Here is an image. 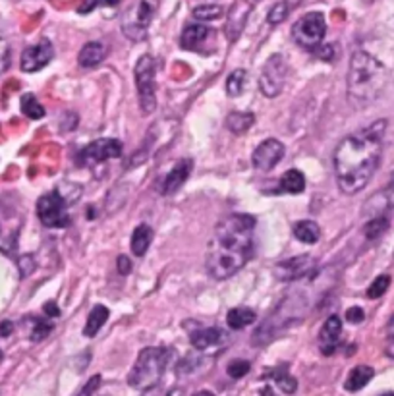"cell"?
Listing matches in <instances>:
<instances>
[{
  "instance_id": "6da1fadb",
  "label": "cell",
  "mask_w": 394,
  "mask_h": 396,
  "mask_svg": "<svg viewBox=\"0 0 394 396\" xmlns=\"http://www.w3.org/2000/svg\"><path fill=\"white\" fill-rule=\"evenodd\" d=\"M387 120H379L360 132L346 135L334 151V174L344 194L362 192L377 172L383 157V135Z\"/></svg>"
},
{
  "instance_id": "7a4b0ae2",
  "label": "cell",
  "mask_w": 394,
  "mask_h": 396,
  "mask_svg": "<svg viewBox=\"0 0 394 396\" xmlns=\"http://www.w3.org/2000/svg\"><path fill=\"white\" fill-rule=\"evenodd\" d=\"M255 223L253 215L232 213L215 226L205 259L207 273L212 278L224 280L248 265L253 255Z\"/></svg>"
},
{
  "instance_id": "3957f363",
  "label": "cell",
  "mask_w": 394,
  "mask_h": 396,
  "mask_svg": "<svg viewBox=\"0 0 394 396\" xmlns=\"http://www.w3.org/2000/svg\"><path fill=\"white\" fill-rule=\"evenodd\" d=\"M388 83V72L383 62L365 51L352 54L348 68V101L357 106L369 105L379 97Z\"/></svg>"
},
{
  "instance_id": "277c9868",
  "label": "cell",
  "mask_w": 394,
  "mask_h": 396,
  "mask_svg": "<svg viewBox=\"0 0 394 396\" xmlns=\"http://www.w3.org/2000/svg\"><path fill=\"white\" fill-rule=\"evenodd\" d=\"M170 356H172L170 348H159V346L144 348L128 375L129 387L137 390H147L155 387L165 373Z\"/></svg>"
},
{
  "instance_id": "5b68a950",
  "label": "cell",
  "mask_w": 394,
  "mask_h": 396,
  "mask_svg": "<svg viewBox=\"0 0 394 396\" xmlns=\"http://www.w3.org/2000/svg\"><path fill=\"white\" fill-rule=\"evenodd\" d=\"M134 75H136L137 97H139L141 113H155V109H157V68H155L153 56L144 54L137 60Z\"/></svg>"
},
{
  "instance_id": "8992f818",
  "label": "cell",
  "mask_w": 394,
  "mask_h": 396,
  "mask_svg": "<svg viewBox=\"0 0 394 396\" xmlns=\"http://www.w3.org/2000/svg\"><path fill=\"white\" fill-rule=\"evenodd\" d=\"M326 35L325 16L321 12H307L292 25V39L298 47L313 51L317 49Z\"/></svg>"
},
{
  "instance_id": "52a82bcc",
  "label": "cell",
  "mask_w": 394,
  "mask_h": 396,
  "mask_svg": "<svg viewBox=\"0 0 394 396\" xmlns=\"http://www.w3.org/2000/svg\"><path fill=\"white\" fill-rule=\"evenodd\" d=\"M37 217L46 228H66L70 225L68 199L56 187L37 202Z\"/></svg>"
},
{
  "instance_id": "ba28073f",
  "label": "cell",
  "mask_w": 394,
  "mask_h": 396,
  "mask_svg": "<svg viewBox=\"0 0 394 396\" xmlns=\"http://www.w3.org/2000/svg\"><path fill=\"white\" fill-rule=\"evenodd\" d=\"M288 74L290 66L282 54L269 56V60L263 64L261 74H259V91L269 99L279 97L284 89V85H286Z\"/></svg>"
},
{
  "instance_id": "9c48e42d",
  "label": "cell",
  "mask_w": 394,
  "mask_h": 396,
  "mask_svg": "<svg viewBox=\"0 0 394 396\" xmlns=\"http://www.w3.org/2000/svg\"><path fill=\"white\" fill-rule=\"evenodd\" d=\"M23 217L20 209L8 199H0V252L14 254L22 230Z\"/></svg>"
},
{
  "instance_id": "30bf717a",
  "label": "cell",
  "mask_w": 394,
  "mask_h": 396,
  "mask_svg": "<svg viewBox=\"0 0 394 396\" xmlns=\"http://www.w3.org/2000/svg\"><path fill=\"white\" fill-rule=\"evenodd\" d=\"M155 8L147 0H139L137 4L126 10V14L122 16V31L124 35L132 41H144L147 37V31L153 22Z\"/></svg>"
},
{
  "instance_id": "8fae6325",
  "label": "cell",
  "mask_w": 394,
  "mask_h": 396,
  "mask_svg": "<svg viewBox=\"0 0 394 396\" xmlns=\"http://www.w3.org/2000/svg\"><path fill=\"white\" fill-rule=\"evenodd\" d=\"M122 151H124V145H122L120 140H113V137L95 140L80 151V163L89 166L99 165V163H105L110 159H120Z\"/></svg>"
},
{
  "instance_id": "7c38bea8",
  "label": "cell",
  "mask_w": 394,
  "mask_h": 396,
  "mask_svg": "<svg viewBox=\"0 0 394 396\" xmlns=\"http://www.w3.org/2000/svg\"><path fill=\"white\" fill-rule=\"evenodd\" d=\"M284 151H286L284 143L274 140V137H269V140L261 142L258 147H255L253 155H251V163H253V166H255L258 171H273L274 166L279 165L282 161V157H284Z\"/></svg>"
},
{
  "instance_id": "4fadbf2b",
  "label": "cell",
  "mask_w": 394,
  "mask_h": 396,
  "mask_svg": "<svg viewBox=\"0 0 394 396\" xmlns=\"http://www.w3.org/2000/svg\"><path fill=\"white\" fill-rule=\"evenodd\" d=\"M313 273H315V263H313L311 255H298L292 259H284V261L277 263V267H274V277L279 280H286V283H294V280H300Z\"/></svg>"
},
{
  "instance_id": "5bb4252c",
  "label": "cell",
  "mask_w": 394,
  "mask_h": 396,
  "mask_svg": "<svg viewBox=\"0 0 394 396\" xmlns=\"http://www.w3.org/2000/svg\"><path fill=\"white\" fill-rule=\"evenodd\" d=\"M54 58V47L49 39H41L37 45L27 47L22 53V62L20 68L25 74H33L39 72Z\"/></svg>"
},
{
  "instance_id": "9a60e30c",
  "label": "cell",
  "mask_w": 394,
  "mask_h": 396,
  "mask_svg": "<svg viewBox=\"0 0 394 396\" xmlns=\"http://www.w3.org/2000/svg\"><path fill=\"white\" fill-rule=\"evenodd\" d=\"M253 4H255V0H234V4L230 6L227 20V37L230 41H236L240 37Z\"/></svg>"
},
{
  "instance_id": "2e32d148",
  "label": "cell",
  "mask_w": 394,
  "mask_h": 396,
  "mask_svg": "<svg viewBox=\"0 0 394 396\" xmlns=\"http://www.w3.org/2000/svg\"><path fill=\"white\" fill-rule=\"evenodd\" d=\"M191 166H193V163H191L190 159L178 161V163L172 166V171L168 172L167 176L159 182V187H157V190H159V194L160 195L176 194V192L184 186V182L190 178Z\"/></svg>"
},
{
  "instance_id": "e0dca14e",
  "label": "cell",
  "mask_w": 394,
  "mask_h": 396,
  "mask_svg": "<svg viewBox=\"0 0 394 396\" xmlns=\"http://www.w3.org/2000/svg\"><path fill=\"white\" fill-rule=\"evenodd\" d=\"M341 335H342V321L338 315H331L329 319L323 325V329L319 333V346H321V352L325 356H331L336 350V346L341 342Z\"/></svg>"
},
{
  "instance_id": "ac0fdd59",
  "label": "cell",
  "mask_w": 394,
  "mask_h": 396,
  "mask_svg": "<svg viewBox=\"0 0 394 396\" xmlns=\"http://www.w3.org/2000/svg\"><path fill=\"white\" fill-rule=\"evenodd\" d=\"M224 330L219 329V327H205V329H197L190 335V342L196 350L203 352L209 350L212 346H219V344L224 342Z\"/></svg>"
},
{
  "instance_id": "d6986e66",
  "label": "cell",
  "mask_w": 394,
  "mask_h": 396,
  "mask_svg": "<svg viewBox=\"0 0 394 396\" xmlns=\"http://www.w3.org/2000/svg\"><path fill=\"white\" fill-rule=\"evenodd\" d=\"M209 37V27L203 23H188L180 35V47L184 51H196Z\"/></svg>"
},
{
  "instance_id": "ffe728a7",
  "label": "cell",
  "mask_w": 394,
  "mask_h": 396,
  "mask_svg": "<svg viewBox=\"0 0 394 396\" xmlns=\"http://www.w3.org/2000/svg\"><path fill=\"white\" fill-rule=\"evenodd\" d=\"M106 47L99 41H91L84 45V49L77 54V62L82 68H97L106 58Z\"/></svg>"
},
{
  "instance_id": "44dd1931",
  "label": "cell",
  "mask_w": 394,
  "mask_h": 396,
  "mask_svg": "<svg viewBox=\"0 0 394 396\" xmlns=\"http://www.w3.org/2000/svg\"><path fill=\"white\" fill-rule=\"evenodd\" d=\"M373 377H375L373 367L356 366L354 369H352V371H350L348 377H346V381H344V389L348 390V392H357V390L364 389L365 385L371 381Z\"/></svg>"
},
{
  "instance_id": "7402d4cb",
  "label": "cell",
  "mask_w": 394,
  "mask_h": 396,
  "mask_svg": "<svg viewBox=\"0 0 394 396\" xmlns=\"http://www.w3.org/2000/svg\"><path fill=\"white\" fill-rule=\"evenodd\" d=\"M108 315H110L108 307L101 306V304L93 306V309L89 311V317H87V323H85V327H84V337H87V338L97 337L99 330L105 327Z\"/></svg>"
},
{
  "instance_id": "603a6c76",
  "label": "cell",
  "mask_w": 394,
  "mask_h": 396,
  "mask_svg": "<svg viewBox=\"0 0 394 396\" xmlns=\"http://www.w3.org/2000/svg\"><path fill=\"white\" fill-rule=\"evenodd\" d=\"M258 321V314L250 307H232L227 314L228 327L232 330H240L243 327H250L251 323Z\"/></svg>"
},
{
  "instance_id": "cb8c5ba5",
  "label": "cell",
  "mask_w": 394,
  "mask_h": 396,
  "mask_svg": "<svg viewBox=\"0 0 394 396\" xmlns=\"http://www.w3.org/2000/svg\"><path fill=\"white\" fill-rule=\"evenodd\" d=\"M153 228L149 225H139L132 234V254L136 257H144L151 246Z\"/></svg>"
},
{
  "instance_id": "d4e9b609",
  "label": "cell",
  "mask_w": 394,
  "mask_h": 396,
  "mask_svg": "<svg viewBox=\"0 0 394 396\" xmlns=\"http://www.w3.org/2000/svg\"><path fill=\"white\" fill-rule=\"evenodd\" d=\"M294 236L303 244H317L321 238V228L315 221H300L294 225Z\"/></svg>"
},
{
  "instance_id": "484cf974",
  "label": "cell",
  "mask_w": 394,
  "mask_h": 396,
  "mask_svg": "<svg viewBox=\"0 0 394 396\" xmlns=\"http://www.w3.org/2000/svg\"><path fill=\"white\" fill-rule=\"evenodd\" d=\"M253 124H255V114L253 113H240V111H234V113L228 114L227 118V128L236 135L248 132Z\"/></svg>"
},
{
  "instance_id": "4316f807",
  "label": "cell",
  "mask_w": 394,
  "mask_h": 396,
  "mask_svg": "<svg viewBox=\"0 0 394 396\" xmlns=\"http://www.w3.org/2000/svg\"><path fill=\"white\" fill-rule=\"evenodd\" d=\"M305 190V176L302 172L296 171V168H290L282 174L281 178V192H286V194H302Z\"/></svg>"
},
{
  "instance_id": "83f0119b",
  "label": "cell",
  "mask_w": 394,
  "mask_h": 396,
  "mask_svg": "<svg viewBox=\"0 0 394 396\" xmlns=\"http://www.w3.org/2000/svg\"><path fill=\"white\" fill-rule=\"evenodd\" d=\"M269 377H271V379L277 383V387H279L282 392H286V395H294L296 389H298V381L286 371V367H277L274 371L269 373Z\"/></svg>"
},
{
  "instance_id": "f1b7e54d",
  "label": "cell",
  "mask_w": 394,
  "mask_h": 396,
  "mask_svg": "<svg viewBox=\"0 0 394 396\" xmlns=\"http://www.w3.org/2000/svg\"><path fill=\"white\" fill-rule=\"evenodd\" d=\"M248 80V72L246 70H234L228 75L227 80V95L228 97H240L243 93V85Z\"/></svg>"
},
{
  "instance_id": "f546056e",
  "label": "cell",
  "mask_w": 394,
  "mask_h": 396,
  "mask_svg": "<svg viewBox=\"0 0 394 396\" xmlns=\"http://www.w3.org/2000/svg\"><path fill=\"white\" fill-rule=\"evenodd\" d=\"M22 113L30 120H41L45 116V106L39 103L35 95L27 93L22 97Z\"/></svg>"
},
{
  "instance_id": "4dcf8cb0",
  "label": "cell",
  "mask_w": 394,
  "mask_h": 396,
  "mask_svg": "<svg viewBox=\"0 0 394 396\" xmlns=\"http://www.w3.org/2000/svg\"><path fill=\"white\" fill-rule=\"evenodd\" d=\"M224 14V10L219 4H201V6L193 8V18L199 22H212L219 20Z\"/></svg>"
},
{
  "instance_id": "1f68e13d",
  "label": "cell",
  "mask_w": 394,
  "mask_h": 396,
  "mask_svg": "<svg viewBox=\"0 0 394 396\" xmlns=\"http://www.w3.org/2000/svg\"><path fill=\"white\" fill-rule=\"evenodd\" d=\"M290 4L286 0H282V2H277L271 10H269V14H267V22L271 23V25H279L282 23L290 14Z\"/></svg>"
},
{
  "instance_id": "d6a6232c",
  "label": "cell",
  "mask_w": 394,
  "mask_h": 396,
  "mask_svg": "<svg viewBox=\"0 0 394 396\" xmlns=\"http://www.w3.org/2000/svg\"><path fill=\"white\" fill-rule=\"evenodd\" d=\"M388 228V221L385 217H377L373 218V221H369L367 225H365V238L367 240H377L381 238L383 234H385V230Z\"/></svg>"
},
{
  "instance_id": "836d02e7",
  "label": "cell",
  "mask_w": 394,
  "mask_h": 396,
  "mask_svg": "<svg viewBox=\"0 0 394 396\" xmlns=\"http://www.w3.org/2000/svg\"><path fill=\"white\" fill-rule=\"evenodd\" d=\"M388 286H390V277H388V275H379V277L369 284V288H367V298L369 299L381 298V296L388 290Z\"/></svg>"
},
{
  "instance_id": "e575fe53",
  "label": "cell",
  "mask_w": 394,
  "mask_h": 396,
  "mask_svg": "<svg viewBox=\"0 0 394 396\" xmlns=\"http://www.w3.org/2000/svg\"><path fill=\"white\" fill-rule=\"evenodd\" d=\"M53 323L43 321V319H33V330H31L30 338L33 342H41V340H45L53 333Z\"/></svg>"
},
{
  "instance_id": "d590c367",
  "label": "cell",
  "mask_w": 394,
  "mask_h": 396,
  "mask_svg": "<svg viewBox=\"0 0 394 396\" xmlns=\"http://www.w3.org/2000/svg\"><path fill=\"white\" fill-rule=\"evenodd\" d=\"M10 60H12V51H10V43H8L6 35L0 31V75L10 68Z\"/></svg>"
},
{
  "instance_id": "8d00e7d4",
  "label": "cell",
  "mask_w": 394,
  "mask_h": 396,
  "mask_svg": "<svg viewBox=\"0 0 394 396\" xmlns=\"http://www.w3.org/2000/svg\"><path fill=\"white\" fill-rule=\"evenodd\" d=\"M251 369V364L250 361H246V359H234V361H230L227 367L228 375L232 377V379H242L243 375L250 373Z\"/></svg>"
},
{
  "instance_id": "74e56055",
  "label": "cell",
  "mask_w": 394,
  "mask_h": 396,
  "mask_svg": "<svg viewBox=\"0 0 394 396\" xmlns=\"http://www.w3.org/2000/svg\"><path fill=\"white\" fill-rule=\"evenodd\" d=\"M18 267H20L22 277H27V275H31V273L35 271V261H33V257H31V255H23V257L18 259Z\"/></svg>"
},
{
  "instance_id": "f35d334b",
  "label": "cell",
  "mask_w": 394,
  "mask_h": 396,
  "mask_svg": "<svg viewBox=\"0 0 394 396\" xmlns=\"http://www.w3.org/2000/svg\"><path fill=\"white\" fill-rule=\"evenodd\" d=\"M365 319V311L362 307H350L348 311H346V321L348 323H354V325H360V323Z\"/></svg>"
},
{
  "instance_id": "ab89813d",
  "label": "cell",
  "mask_w": 394,
  "mask_h": 396,
  "mask_svg": "<svg viewBox=\"0 0 394 396\" xmlns=\"http://www.w3.org/2000/svg\"><path fill=\"white\" fill-rule=\"evenodd\" d=\"M333 51H334V49L331 45H323V43H321V45H319L317 49H313L311 53L315 54V56H319V58H323V60H326V62H331V60L334 58Z\"/></svg>"
},
{
  "instance_id": "60d3db41",
  "label": "cell",
  "mask_w": 394,
  "mask_h": 396,
  "mask_svg": "<svg viewBox=\"0 0 394 396\" xmlns=\"http://www.w3.org/2000/svg\"><path fill=\"white\" fill-rule=\"evenodd\" d=\"M99 385H101V375H93L91 379H89V383L85 385L84 389H82V392L77 396H93V392L99 389Z\"/></svg>"
},
{
  "instance_id": "b9f144b4",
  "label": "cell",
  "mask_w": 394,
  "mask_h": 396,
  "mask_svg": "<svg viewBox=\"0 0 394 396\" xmlns=\"http://www.w3.org/2000/svg\"><path fill=\"white\" fill-rule=\"evenodd\" d=\"M116 267H118V273H120L122 277H126V275H129V271H132V261H129L126 255H120L118 261H116Z\"/></svg>"
},
{
  "instance_id": "7bdbcfd3",
  "label": "cell",
  "mask_w": 394,
  "mask_h": 396,
  "mask_svg": "<svg viewBox=\"0 0 394 396\" xmlns=\"http://www.w3.org/2000/svg\"><path fill=\"white\" fill-rule=\"evenodd\" d=\"M43 311H45L46 317H61V307L56 306L54 302H46L45 307H43Z\"/></svg>"
},
{
  "instance_id": "ee69618b",
  "label": "cell",
  "mask_w": 394,
  "mask_h": 396,
  "mask_svg": "<svg viewBox=\"0 0 394 396\" xmlns=\"http://www.w3.org/2000/svg\"><path fill=\"white\" fill-rule=\"evenodd\" d=\"M97 6H99V0H84V4L77 8V12H80V14H91Z\"/></svg>"
},
{
  "instance_id": "f6af8a7d",
  "label": "cell",
  "mask_w": 394,
  "mask_h": 396,
  "mask_svg": "<svg viewBox=\"0 0 394 396\" xmlns=\"http://www.w3.org/2000/svg\"><path fill=\"white\" fill-rule=\"evenodd\" d=\"M12 330H14V323L12 321H2L0 323V337L6 338L12 335Z\"/></svg>"
},
{
  "instance_id": "bcb514c9",
  "label": "cell",
  "mask_w": 394,
  "mask_h": 396,
  "mask_svg": "<svg viewBox=\"0 0 394 396\" xmlns=\"http://www.w3.org/2000/svg\"><path fill=\"white\" fill-rule=\"evenodd\" d=\"M387 335H388V338H394V314L390 315V319H388Z\"/></svg>"
},
{
  "instance_id": "7dc6e473",
  "label": "cell",
  "mask_w": 394,
  "mask_h": 396,
  "mask_svg": "<svg viewBox=\"0 0 394 396\" xmlns=\"http://www.w3.org/2000/svg\"><path fill=\"white\" fill-rule=\"evenodd\" d=\"M120 0H99V6H116Z\"/></svg>"
},
{
  "instance_id": "c3c4849f",
  "label": "cell",
  "mask_w": 394,
  "mask_h": 396,
  "mask_svg": "<svg viewBox=\"0 0 394 396\" xmlns=\"http://www.w3.org/2000/svg\"><path fill=\"white\" fill-rule=\"evenodd\" d=\"M387 354H388V356H390V358L394 359V338H390V344H388Z\"/></svg>"
},
{
  "instance_id": "681fc988",
  "label": "cell",
  "mask_w": 394,
  "mask_h": 396,
  "mask_svg": "<svg viewBox=\"0 0 394 396\" xmlns=\"http://www.w3.org/2000/svg\"><path fill=\"white\" fill-rule=\"evenodd\" d=\"M193 396H215L212 392H209V390H199V392H196Z\"/></svg>"
},
{
  "instance_id": "f907efd6",
  "label": "cell",
  "mask_w": 394,
  "mask_h": 396,
  "mask_svg": "<svg viewBox=\"0 0 394 396\" xmlns=\"http://www.w3.org/2000/svg\"><path fill=\"white\" fill-rule=\"evenodd\" d=\"M286 2L290 4V8H296L298 4H300V2H302V0H286Z\"/></svg>"
},
{
  "instance_id": "816d5d0a",
  "label": "cell",
  "mask_w": 394,
  "mask_h": 396,
  "mask_svg": "<svg viewBox=\"0 0 394 396\" xmlns=\"http://www.w3.org/2000/svg\"><path fill=\"white\" fill-rule=\"evenodd\" d=\"M167 396H182V392H180V390H178V389H174V390H170V392H168Z\"/></svg>"
},
{
  "instance_id": "f5cc1de1",
  "label": "cell",
  "mask_w": 394,
  "mask_h": 396,
  "mask_svg": "<svg viewBox=\"0 0 394 396\" xmlns=\"http://www.w3.org/2000/svg\"><path fill=\"white\" fill-rule=\"evenodd\" d=\"M2 358H4V354H2V350H0V361H2Z\"/></svg>"
},
{
  "instance_id": "db71d44e",
  "label": "cell",
  "mask_w": 394,
  "mask_h": 396,
  "mask_svg": "<svg viewBox=\"0 0 394 396\" xmlns=\"http://www.w3.org/2000/svg\"><path fill=\"white\" fill-rule=\"evenodd\" d=\"M383 396H394V392H387V395H383Z\"/></svg>"
}]
</instances>
